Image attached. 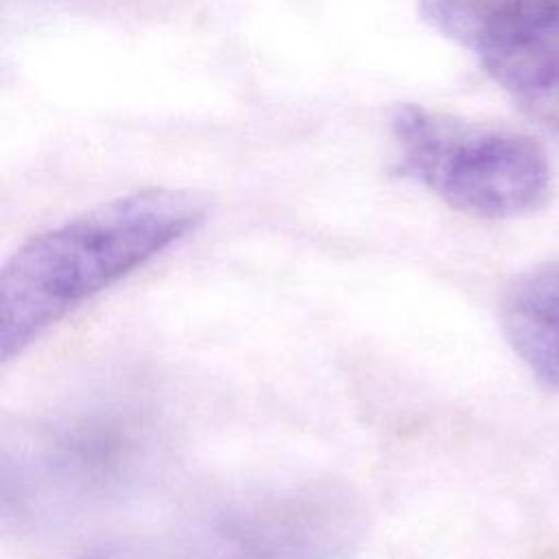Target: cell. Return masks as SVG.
Instances as JSON below:
<instances>
[{"label":"cell","mask_w":559,"mask_h":559,"mask_svg":"<svg viewBox=\"0 0 559 559\" xmlns=\"http://www.w3.org/2000/svg\"><path fill=\"white\" fill-rule=\"evenodd\" d=\"M203 216L201 197L148 188L105 201L26 240L0 271L2 362L181 240Z\"/></svg>","instance_id":"cell-1"},{"label":"cell","mask_w":559,"mask_h":559,"mask_svg":"<svg viewBox=\"0 0 559 559\" xmlns=\"http://www.w3.org/2000/svg\"><path fill=\"white\" fill-rule=\"evenodd\" d=\"M400 168L450 207L478 218H513L544 205L550 166L528 135L400 105L391 116Z\"/></svg>","instance_id":"cell-2"},{"label":"cell","mask_w":559,"mask_h":559,"mask_svg":"<svg viewBox=\"0 0 559 559\" xmlns=\"http://www.w3.org/2000/svg\"><path fill=\"white\" fill-rule=\"evenodd\" d=\"M421 20L480 66L557 39L559 0H419Z\"/></svg>","instance_id":"cell-3"},{"label":"cell","mask_w":559,"mask_h":559,"mask_svg":"<svg viewBox=\"0 0 559 559\" xmlns=\"http://www.w3.org/2000/svg\"><path fill=\"white\" fill-rule=\"evenodd\" d=\"M502 330L520 360L559 391V262L535 266L507 288Z\"/></svg>","instance_id":"cell-4"},{"label":"cell","mask_w":559,"mask_h":559,"mask_svg":"<svg viewBox=\"0 0 559 559\" xmlns=\"http://www.w3.org/2000/svg\"><path fill=\"white\" fill-rule=\"evenodd\" d=\"M531 118L559 129V44L548 39L483 63Z\"/></svg>","instance_id":"cell-5"},{"label":"cell","mask_w":559,"mask_h":559,"mask_svg":"<svg viewBox=\"0 0 559 559\" xmlns=\"http://www.w3.org/2000/svg\"><path fill=\"white\" fill-rule=\"evenodd\" d=\"M85 559H118L114 555H92V557H85Z\"/></svg>","instance_id":"cell-6"}]
</instances>
